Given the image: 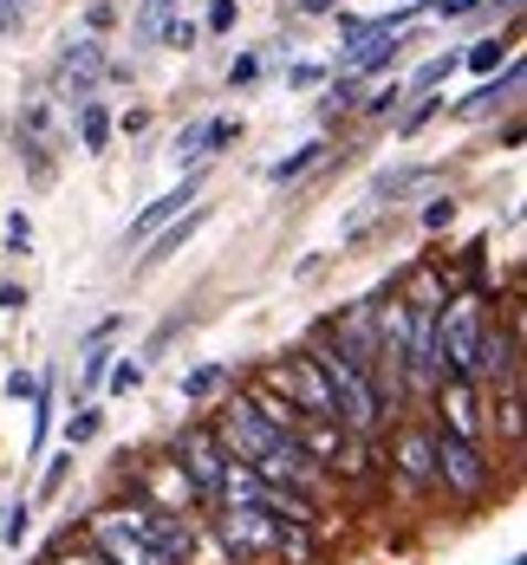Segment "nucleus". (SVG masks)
Here are the masks:
<instances>
[{"label": "nucleus", "instance_id": "nucleus-20", "mask_svg": "<svg viewBox=\"0 0 527 565\" xmlns=\"http://www.w3.org/2000/svg\"><path fill=\"white\" fill-rule=\"evenodd\" d=\"M456 65H463V53H443V58H430V65H423V72H417V78L404 85V98H430V92H436V85H443V78L456 72Z\"/></svg>", "mask_w": 527, "mask_h": 565}, {"label": "nucleus", "instance_id": "nucleus-8", "mask_svg": "<svg viewBox=\"0 0 527 565\" xmlns=\"http://www.w3.org/2000/svg\"><path fill=\"white\" fill-rule=\"evenodd\" d=\"M130 526L144 533V546H150L157 559H170V565H182L189 546H196V526L176 520V513H164V508H130Z\"/></svg>", "mask_w": 527, "mask_h": 565}, {"label": "nucleus", "instance_id": "nucleus-10", "mask_svg": "<svg viewBox=\"0 0 527 565\" xmlns=\"http://www.w3.org/2000/svg\"><path fill=\"white\" fill-rule=\"evenodd\" d=\"M196 195H202V163H196V170L182 175V182H176L170 195H157V202H150V209H144L137 222L124 227V247H130V241H150V234H157L164 222H176V215H182V209H189Z\"/></svg>", "mask_w": 527, "mask_h": 565}, {"label": "nucleus", "instance_id": "nucleus-13", "mask_svg": "<svg viewBox=\"0 0 527 565\" xmlns=\"http://www.w3.org/2000/svg\"><path fill=\"white\" fill-rule=\"evenodd\" d=\"M521 92V58H508V72L495 78V85H482V92H468L463 105H456V117H488V111H502L508 98Z\"/></svg>", "mask_w": 527, "mask_h": 565}, {"label": "nucleus", "instance_id": "nucleus-23", "mask_svg": "<svg viewBox=\"0 0 527 565\" xmlns=\"http://www.w3.org/2000/svg\"><path fill=\"white\" fill-rule=\"evenodd\" d=\"M78 137H85V150L98 157L105 137H112V111H105V105H78Z\"/></svg>", "mask_w": 527, "mask_h": 565}, {"label": "nucleus", "instance_id": "nucleus-28", "mask_svg": "<svg viewBox=\"0 0 527 565\" xmlns=\"http://www.w3.org/2000/svg\"><path fill=\"white\" fill-rule=\"evenodd\" d=\"M398 105H404V85H398V78H391V85H378V92L365 98V111H371V117H391Z\"/></svg>", "mask_w": 527, "mask_h": 565}, {"label": "nucleus", "instance_id": "nucleus-36", "mask_svg": "<svg viewBox=\"0 0 527 565\" xmlns=\"http://www.w3.org/2000/svg\"><path fill=\"white\" fill-rule=\"evenodd\" d=\"M456 222V202H450V195H443V202H430V209H423V227H450Z\"/></svg>", "mask_w": 527, "mask_h": 565}, {"label": "nucleus", "instance_id": "nucleus-38", "mask_svg": "<svg viewBox=\"0 0 527 565\" xmlns=\"http://www.w3.org/2000/svg\"><path fill=\"white\" fill-rule=\"evenodd\" d=\"M234 26V0H215V7H209V33H229Z\"/></svg>", "mask_w": 527, "mask_h": 565}, {"label": "nucleus", "instance_id": "nucleus-9", "mask_svg": "<svg viewBox=\"0 0 527 565\" xmlns=\"http://www.w3.org/2000/svg\"><path fill=\"white\" fill-rule=\"evenodd\" d=\"M98 72H105V46H98V40H72L65 58H59V85H65V98H72V105H92Z\"/></svg>", "mask_w": 527, "mask_h": 565}, {"label": "nucleus", "instance_id": "nucleus-19", "mask_svg": "<svg viewBox=\"0 0 527 565\" xmlns=\"http://www.w3.org/2000/svg\"><path fill=\"white\" fill-rule=\"evenodd\" d=\"M319 157H326V137H313V143H299V150H293V157H281V163H274V182H299V175L313 170V163H319Z\"/></svg>", "mask_w": 527, "mask_h": 565}, {"label": "nucleus", "instance_id": "nucleus-11", "mask_svg": "<svg viewBox=\"0 0 527 565\" xmlns=\"http://www.w3.org/2000/svg\"><path fill=\"white\" fill-rule=\"evenodd\" d=\"M222 540H229L234 553H267L281 533L267 526V513H261V508H229V513H222Z\"/></svg>", "mask_w": 527, "mask_h": 565}, {"label": "nucleus", "instance_id": "nucleus-2", "mask_svg": "<svg viewBox=\"0 0 527 565\" xmlns=\"http://www.w3.org/2000/svg\"><path fill=\"white\" fill-rule=\"evenodd\" d=\"M482 299L456 292L450 306H436V358H443V377H475V351H482Z\"/></svg>", "mask_w": 527, "mask_h": 565}, {"label": "nucleus", "instance_id": "nucleus-1", "mask_svg": "<svg viewBox=\"0 0 527 565\" xmlns=\"http://www.w3.org/2000/svg\"><path fill=\"white\" fill-rule=\"evenodd\" d=\"M306 358L319 364V377H326V391H333V416H339V429H346V436H371V429L384 423V396H378V384L351 364L339 344H313Z\"/></svg>", "mask_w": 527, "mask_h": 565}, {"label": "nucleus", "instance_id": "nucleus-22", "mask_svg": "<svg viewBox=\"0 0 527 565\" xmlns=\"http://www.w3.org/2000/svg\"><path fill=\"white\" fill-rule=\"evenodd\" d=\"M508 58H515V33H508V40H482V46H468L463 65L468 72H495V65H508Z\"/></svg>", "mask_w": 527, "mask_h": 565}, {"label": "nucleus", "instance_id": "nucleus-43", "mask_svg": "<svg viewBox=\"0 0 527 565\" xmlns=\"http://www.w3.org/2000/svg\"><path fill=\"white\" fill-rule=\"evenodd\" d=\"M508 565H521V559H508Z\"/></svg>", "mask_w": 527, "mask_h": 565}, {"label": "nucleus", "instance_id": "nucleus-4", "mask_svg": "<svg viewBox=\"0 0 527 565\" xmlns=\"http://www.w3.org/2000/svg\"><path fill=\"white\" fill-rule=\"evenodd\" d=\"M247 468H254L267 488H293V494H306V501H319V488H326V468L299 449L293 436H281L274 449L261 455V461H247Z\"/></svg>", "mask_w": 527, "mask_h": 565}, {"label": "nucleus", "instance_id": "nucleus-24", "mask_svg": "<svg viewBox=\"0 0 527 565\" xmlns=\"http://www.w3.org/2000/svg\"><path fill=\"white\" fill-rule=\"evenodd\" d=\"M98 423H105V409H92V403H72V423H65V443H72V449H85V443L98 436Z\"/></svg>", "mask_w": 527, "mask_h": 565}, {"label": "nucleus", "instance_id": "nucleus-37", "mask_svg": "<svg viewBox=\"0 0 527 565\" xmlns=\"http://www.w3.org/2000/svg\"><path fill=\"white\" fill-rule=\"evenodd\" d=\"M319 78H326V72H319V65H293V72H287V85H293V92H313V85H319Z\"/></svg>", "mask_w": 527, "mask_h": 565}, {"label": "nucleus", "instance_id": "nucleus-30", "mask_svg": "<svg viewBox=\"0 0 527 565\" xmlns=\"http://www.w3.org/2000/svg\"><path fill=\"white\" fill-rule=\"evenodd\" d=\"M0 241H7V254H27V247H33V222H27V215L0 222Z\"/></svg>", "mask_w": 527, "mask_h": 565}, {"label": "nucleus", "instance_id": "nucleus-17", "mask_svg": "<svg viewBox=\"0 0 527 565\" xmlns=\"http://www.w3.org/2000/svg\"><path fill=\"white\" fill-rule=\"evenodd\" d=\"M215 501H229V508H261V475L247 468V461H229L222 468V494Z\"/></svg>", "mask_w": 527, "mask_h": 565}, {"label": "nucleus", "instance_id": "nucleus-16", "mask_svg": "<svg viewBox=\"0 0 527 565\" xmlns=\"http://www.w3.org/2000/svg\"><path fill=\"white\" fill-rule=\"evenodd\" d=\"M404 46H410L404 33H371V40L351 53V78H378L384 65H398V53H404Z\"/></svg>", "mask_w": 527, "mask_h": 565}, {"label": "nucleus", "instance_id": "nucleus-12", "mask_svg": "<svg viewBox=\"0 0 527 565\" xmlns=\"http://www.w3.org/2000/svg\"><path fill=\"white\" fill-rule=\"evenodd\" d=\"M202 222H209V202H189V209H182V222H170L164 234H157V241H150V254H144V267H164V260H176V254L189 247V234H196Z\"/></svg>", "mask_w": 527, "mask_h": 565}, {"label": "nucleus", "instance_id": "nucleus-42", "mask_svg": "<svg viewBox=\"0 0 527 565\" xmlns=\"http://www.w3.org/2000/svg\"><path fill=\"white\" fill-rule=\"evenodd\" d=\"M326 7H333V0H306V13H326Z\"/></svg>", "mask_w": 527, "mask_h": 565}, {"label": "nucleus", "instance_id": "nucleus-26", "mask_svg": "<svg viewBox=\"0 0 527 565\" xmlns=\"http://www.w3.org/2000/svg\"><path fill=\"white\" fill-rule=\"evenodd\" d=\"M157 33H164V46H176V53H189V46L202 40V26H196V20H182V13H176V20H164Z\"/></svg>", "mask_w": 527, "mask_h": 565}, {"label": "nucleus", "instance_id": "nucleus-6", "mask_svg": "<svg viewBox=\"0 0 527 565\" xmlns=\"http://www.w3.org/2000/svg\"><path fill=\"white\" fill-rule=\"evenodd\" d=\"M215 443H222V455H229V461H261V455L274 449L281 436H274V429H267L247 403H229V416L215 423Z\"/></svg>", "mask_w": 527, "mask_h": 565}, {"label": "nucleus", "instance_id": "nucleus-40", "mask_svg": "<svg viewBox=\"0 0 527 565\" xmlns=\"http://www.w3.org/2000/svg\"><path fill=\"white\" fill-rule=\"evenodd\" d=\"M430 117H436V98H423V105H417V111H404V137H410V130H423V124H430Z\"/></svg>", "mask_w": 527, "mask_h": 565}, {"label": "nucleus", "instance_id": "nucleus-31", "mask_svg": "<svg viewBox=\"0 0 527 565\" xmlns=\"http://www.w3.org/2000/svg\"><path fill=\"white\" fill-rule=\"evenodd\" d=\"M176 163H189V170L202 163V124H189V130L176 137Z\"/></svg>", "mask_w": 527, "mask_h": 565}, {"label": "nucleus", "instance_id": "nucleus-15", "mask_svg": "<svg viewBox=\"0 0 527 565\" xmlns=\"http://www.w3.org/2000/svg\"><path fill=\"white\" fill-rule=\"evenodd\" d=\"M398 461H404V481H410V488H430V481H436L430 429H404V436H398Z\"/></svg>", "mask_w": 527, "mask_h": 565}, {"label": "nucleus", "instance_id": "nucleus-35", "mask_svg": "<svg viewBox=\"0 0 527 565\" xmlns=\"http://www.w3.org/2000/svg\"><path fill=\"white\" fill-rule=\"evenodd\" d=\"M105 371H112V351H105V344H92V351H85V384H98Z\"/></svg>", "mask_w": 527, "mask_h": 565}, {"label": "nucleus", "instance_id": "nucleus-25", "mask_svg": "<svg viewBox=\"0 0 527 565\" xmlns=\"http://www.w3.org/2000/svg\"><path fill=\"white\" fill-rule=\"evenodd\" d=\"M234 137H241V117H209V124H202V157L229 150Z\"/></svg>", "mask_w": 527, "mask_h": 565}, {"label": "nucleus", "instance_id": "nucleus-21", "mask_svg": "<svg viewBox=\"0 0 527 565\" xmlns=\"http://www.w3.org/2000/svg\"><path fill=\"white\" fill-rule=\"evenodd\" d=\"M222 384H229V371H222V364H196V371L182 377V403H209Z\"/></svg>", "mask_w": 527, "mask_h": 565}, {"label": "nucleus", "instance_id": "nucleus-3", "mask_svg": "<svg viewBox=\"0 0 527 565\" xmlns=\"http://www.w3.org/2000/svg\"><path fill=\"white\" fill-rule=\"evenodd\" d=\"M430 455H436V481H443L456 501H482V494H488V461H482V443H456V436L430 429Z\"/></svg>", "mask_w": 527, "mask_h": 565}, {"label": "nucleus", "instance_id": "nucleus-18", "mask_svg": "<svg viewBox=\"0 0 527 565\" xmlns=\"http://www.w3.org/2000/svg\"><path fill=\"white\" fill-rule=\"evenodd\" d=\"M247 409H254L274 436H293V429H299V409H293L281 391H254V396H247Z\"/></svg>", "mask_w": 527, "mask_h": 565}, {"label": "nucleus", "instance_id": "nucleus-29", "mask_svg": "<svg viewBox=\"0 0 527 565\" xmlns=\"http://www.w3.org/2000/svg\"><path fill=\"white\" fill-rule=\"evenodd\" d=\"M27 526H33V508L20 501V508H7V520H0V540H7V546H20V540H27Z\"/></svg>", "mask_w": 527, "mask_h": 565}, {"label": "nucleus", "instance_id": "nucleus-27", "mask_svg": "<svg viewBox=\"0 0 527 565\" xmlns=\"http://www.w3.org/2000/svg\"><path fill=\"white\" fill-rule=\"evenodd\" d=\"M105 377H112V391H117V396H130L137 384H144V364H137V358H117Z\"/></svg>", "mask_w": 527, "mask_h": 565}, {"label": "nucleus", "instance_id": "nucleus-14", "mask_svg": "<svg viewBox=\"0 0 527 565\" xmlns=\"http://www.w3.org/2000/svg\"><path fill=\"white\" fill-rule=\"evenodd\" d=\"M150 494H157L150 508H164V513L170 508H196V481H189L176 461H150Z\"/></svg>", "mask_w": 527, "mask_h": 565}, {"label": "nucleus", "instance_id": "nucleus-41", "mask_svg": "<svg viewBox=\"0 0 527 565\" xmlns=\"http://www.w3.org/2000/svg\"><path fill=\"white\" fill-rule=\"evenodd\" d=\"M20 306V286H0V312H13Z\"/></svg>", "mask_w": 527, "mask_h": 565}, {"label": "nucleus", "instance_id": "nucleus-44", "mask_svg": "<svg viewBox=\"0 0 527 565\" xmlns=\"http://www.w3.org/2000/svg\"><path fill=\"white\" fill-rule=\"evenodd\" d=\"M404 7H410V0H404Z\"/></svg>", "mask_w": 527, "mask_h": 565}, {"label": "nucleus", "instance_id": "nucleus-34", "mask_svg": "<svg viewBox=\"0 0 527 565\" xmlns=\"http://www.w3.org/2000/svg\"><path fill=\"white\" fill-rule=\"evenodd\" d=\"M33 391H40L33 371H13V377H7V396H13V403H33Z\"/></svg>", "mask_w": 527, "mask_h": 565}, {"label": "nucleus", "instance_id": "nucleus-7", "mask_svg": "<svg viewBox=\"0 0 527 565\" xmlns=\"http://www.w3.org/2000/svg\"><path fill=\"white\" fill-rule=\"evenodd\" d=\"M430 396H436V429H443V436L482 443V409H475V384H468V377H443Z\"/></svg>", "mask_w": 527, "mask_h": 565}, {"label": "nucleus", "instance_id": "nucleus-33", "mask_svg": "<svg viewBox=\"0 0 527 565\" xmlns=\"http://www.w3.org/2000/svg\"><path fill=\"white\" fill-rule=\"evenodd\" d=\"M65 468H72V455H53V468H46V481H40V501H53L59 488H65Z\"/></svg>", "mask_w": 527, "mask_h": 565}, {"label": "nucleus", "instance_id": "nucleus-39", "mask_svg": "<svg viewBox=\"0 0 527 565\" xmlns=\"http://www.w3.org/2000/svg\"><path fill=\"white\" fill-rule=\"evenodd\" d=\"M254 72H261V58H254V53H241V58H234V65H229V85H247Z\"/></svg>", "mask_w": 527, "mask_h": 565}, {"label": "nucleus", "instance_id": "nucleus-5", "mask_svg": "<svg viewBox=\"0 0 527 565\" xmlns=\"http://www.w3.org/2000/svg\"><path fill=\"white\" fill-rule=\"evenodd\" d=\"M176 468L196 481V501H215V494H222V468H229V455H222V443H215L209 423H189V429H182Z\"/></svg>", "mask_w": 527, "mask_h": 565}, {"label": "nucleus", "instance_id": "nucleus-32", "mask_svg": "<svg viewBox=\"0 0 527 565\" xmlns=\"http://www.w3.org/2000/svg\"><path fill=\"white\" fill-rule=\"evenodd\" d=\"M170 7H176V0H144V13H137V33H157V26L170 20Z\"/></svg>", "mask_w": 527, "mask_h": 565}]
</instances>
